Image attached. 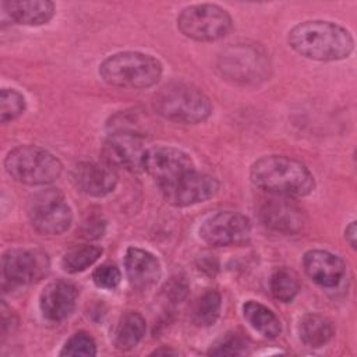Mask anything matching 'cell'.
<instances>
[{"mask_svg":"<svg viewBox=\"0 0 357 357\" xmlns=\"http://www.w3.org/2000/svg\"><path fill=\"white\" fill-rule=\"evenodd\" d=\"M159 188L167 204L183 208L212 198L219 190V181L216 177L194 169Z\"/></svg>","mask_w":357,"mask_h":357,"instance_id":"9","label":"cell"},{"mask_svg":"<svg viewBox=\"0 0 357 357\" xmlns=\"http://www.w3.org/2000/svg\"><path fill=\"white\" fill-rule=\"evenodd\" d=\"M92 280L98 287L114 289L119 286L121 280V272L114 264L106 262L93 271Z\"/></svg>","mask_w":357,"mask_h":357,"instance_id":"29","label":"cell"},{"mask_svg":"<svg viewBox=\"0 0 357 357\" xmlns=\"http://www.w3.org/2000/svg\"><path fill=\"white\" fill-rule=\"evenodd\" d=\"M144 152V138L138 131L132 130H114L103 145L105 162L112 167H121L130 172L142 169Z\"/></svg>","mask_w":357,"mask_h":357,"instance_id":"13","label":"cell"},{"mask_svg":"<svg viewBox=\"0 0 357 357\" xmlns=\"http://www.w3.org/2000/svg\"><path fill=\"white\" fill-rule=\"evenodd\" d=\"M105 229H106V223L102 219V216L100 215H91L84 220L81 231H82V236L85 238L95 240V238H99V237L103 236Z\"/></svg>","mask_w":357,"mask_h":357,"instance_id":"30","label":"cell"},{"mask_svg":"<svg viewBox=\"0 0 357 357\" xmlns=\"http://www.w3.org/2000/svg\"><path fill=\"white\" fill-rule=\"evenodd\" d=\"M162 73V63L141 52H119L106 57L99 66V75L106 84L128 89L153 86L159 82Z\"/></svg>","mask_w":357,"mask_h":357,"instance_id":"3","label":"cell"},{"mask_svg":"<svg viewBox=\"0 0 357 357\" xmlns=\"http://www.w3.org/2000/svg\"><path fill=\"white\" fill-rule=\"evenodd\" d=\"M289 45L305 59L337 61L351 54L354 39L349 29L336 22L310 20L290 29Z\"/></svg>","mask_w":357,"mask_h":357,"instance_id":"1","label":"cell"},{"mask_svg":"<svg viewBox=\"0 0 357 357\" xmlns=\"http://www.w3.org/2000/svg\"><path fill=\"white\" fill-rule=\"evenodd\" d=\"M141 166L158 185L173 181L195 169L190 155L173 146H152L145 149Z\"/></svg>","mask_w":357,"mask_h":357,"instance_id":"11","label":"cell"},{"mask_svg":"<svg viewBox=\"0 0 357 357\" xmlns=\"http://www.w3.org/2000/svg\"><path fill=\"white\" fill-rule=\"evenodd\" d=\"M250 180L257 188L284 198H303L315 188L310 169L283 155H266L255 160L250 169Z\"/></svg>","mask_w":357,"mask_h":357,"instance_id":"2","label":"cell"},{"mask_svg":"<svg viewBox=\"0 0 357 357\" xmlns=\"http://www.w3.org/2000/svg\"><path fill=\"white\" fill-rule=\"evenodd\" d=\"M71 178L81 192L98 198L113 192L119 181L114 169L106 162H81L74 166Z\"/></svg>","mask_w":357,"mask_h":357,"instance_id":"14","label":"cell"},{"mask_svg":"<svg viewBox=\"0 0 357 357\" xmlns=\"http://www.w3.org/2000/svg\"><path fill=\"white\" fill-rule=\"evenodd\" d=\"M346 241L350 244L351 248H356V222H351L344 230Z\"/></svg>","mask_w":357,"mask_h":357,"instance_id":"32","label":"cell"},{"mask_svg":"<svg viewBox=\"0 0 357 357\" xmlns=\"http://www.w3.org/2000/svg\"><path fill=\"white\" fill-rule=\"evenodd\" d=\"M303 266L314 283L328 289L336 287L346 272L342 258L325 250L307 251L303 257Z\"/></svg>","mask_w":357,"mask_h":357,"instance_id":"16","label":"cell"},{"mask_svg":"<svg viewBox=\"0 0 357 357\" xmlns=\"http://www.w3.org/2000/svg\"><path fill=\"white\" fill-rule=\"evenodd\" d=\"M1 6L14 24L31 26L47 24L56 10L54 4L49 0H7Z\"/></svg>","mask_w":357,"mask_h":357,"instance_id":"19","label":"cell"},{"mask_svg":"<svg viewBox=\"0 0 357 357\" xmlns=\"http://www.w3.org/2000/svg\"><path fill=\"white\" fill-rule=\"evenodd\" d=\"M231 17L216 4H194L183 8L177 17L180 32L198 42L219 40L231 29Z\"/></svg>","mask_w":357,"mask_h":357,"instance_id":"7","label":"cell"},{"mask_svg":"<svg viewBox=\"0 0 357 357\" xmlns=\"http://www.w3.org/2000/svg\"><path fill=\"white\" fill-rule=\"evenodd\" d=\"M153 109L163 119L197 124L212 113L209 98L197 86L185 82H172L162 86L153 95Z\"/></svg>","mask_w":357,"mask_h":357,"instance_id":"4","label":"cell"},{"mask_svg":"<svg viewBox=\"0 0 357 357\" xmlns=\"http://www.w3.org/2000/svg\"><path fill=\"white\" fill-rule=\"evenodd\" d=\"M78 291L71 283L57 280L49 283L39 297L42 315L53 322H60L71 315L75 308Z\"/></svg>","mask_w":357,"mask_h":357,"instance_id":"18","label":"cell"},{"mask_svg":"<svg viewBox=\"0 0 357 357\" xmlns=\"http://www.w3.org/2000/svg\"><path fill=\"white\" fill-rule=\"evenodd\" d=\"M243 314L247 322L264 337L275 339L280 335L282 325L279 318L272 310H269L264 304L254 300H248L243 305Z\"/></svg>","mask_w":357,"mask_h":357,"instance_id":"21","label":"cell"},{"mask_svg":"<svg viewBox=\"0 0 357 357\" xmlns=\"http://www.w3.org/2000/svg\"><path fill=\"white\" fill-rule=\"evenodd\" d=\"M25 110V98L15 89L3 88L0 92L1 123H8L21 116Z\"/></svg>","mask_w":357,"mask_h":357,"instance_id":"27","label":"cell"},{"mask_svg":"<svg viewBox=\"0 0 357 357\" xmlns=\"http://www.w3.org/2000/svg\"><path fill=\"white\" fill-rule=\"evenodd\" d=\"M124 268L130 284L137 290H146L160 279V262L149 251L130 247L124 255Z\"/></svg>","mask_w":357,"mask_h":357,"instance_id":"17","label":"cell"},{"mask_svg":"<svg viewBox=\"0 0 357 357\" xmlns=\"http://www.w3.org/2000/svg\"><path fill=\"white\" fill-rule=\"evenodd\" d=\"M102 255V248L91 244L74 245L61 258V266L68 273H78L93 265Z\"/></svg>","mask_w":357,"mask_h":357,"instance_id":"23","label":"cell"},{"mask_svg":"<svg viewBox=\"0 0 357 357\" xmlns=\"http://www.w3.org/2000/svg\"><path fill=\"white\" fill-rule=\"evenodd\" d=\"M28 218L38 233L57 236L68 230L73 212L57 188H47L33 195L28 206Z\"/></svg>","mask_w":357,"mask_h":357,"instance_id":"8","label":"cell"},{"mask_svg":"<svg viewBox=\"0 0 357 357\" xmlns=\"http://www.w3.org/2000/svg\"><path fill=\"white\" fill-rule=\"evenodd\" d=\"M222 77L243 85H255L269 78L271 59L258 43H236L227 46L218 57Z\"/></svg>","mask_w":357,"mask_h":357,"instance_id":"5","label":"cell"},{"mask_svg":"<svg viewBox=\"0 0 357 357\" xmlns=\"http://www.w3.org/2000/svg\"><path fill=\"white\" fill-rule=\"evenodd\" d=\"M272 296L282 301L290 303L300 290V283L297 275L289 268H280L273 272L269 282Z\"/></svg>","mask_w":357,"mask_h":357,"instance_id":"25","label":"cell"},{"mask_svg":"<svg viewBox=\"0 0 357 357\" xmlns=\"http://www.w3.org/2000/svg\"><path fill=\"white\" fill-rule=\"evenodd\" d=\"M49 266L47 254L36 248H11L1 258L3 276L14 284L40 280L49 272Z\"/></svg>","mask_w":357,"mask_h":357,"instance_id":"12","label":"cell"},{"mask_svg":"<svg viewBox=\"0 0 357 357\" xmlns=\"http://www.w3.org/2000/svg\"><path fill=\"white\" fill-rule=\"evenodd\" d=\"M298 333L305 346L321 347L332 339L335 328L326 317L321 314H307L300 321Z\"/></svg>","mask_w":357,"mask_h":357,"instance_id":"22","label":"cell"},{"mask_svg":"<svg viewBox=\"0 0 357 357\" xmlns=\"http://www.w3.org/2000/svg\"><path fill=\"white\" fill-rule=\"evenodd\" d=\"M222 297L216 290H206L195 303L192 319L198 326H211L220 314Z\"/></svg>","mask_w":357,"mask_h":357,"instance_id":"24","label":"cell"},{"mask_svg":"<svg viewBox=\"0 0 357 357\" xmlns=\"http://www.w3.org/2000/svg\"><path fill=\"white\" fill-rule=\"evenodd\" d=\"M248 349V339L240 332H229L211 346L208 354L212 356H240Z\"/></svg>","mask_w":357,"mask_h":357,"instance_id":"26","label":"cell"},{"mask_svg":"<svg viewBox=\"0 0 357 357\" xmlns=\"http://www.w3.org/2000/svg\"><path fill=\"white\" fill-rule=\"evenodd\" d=\"M4 167L15 181L28 185L50 184L63 172L59 158L36 145H20L11 149L4 159Z\"/></svg>","mask_w":357,"mask_h":357,"instance_id":"6","label":"cell"},{"mask_svg":"<svg viewBox=\"0 0 357 357\" xmlns=\"http://www.w3.org/2000/svg\"><path fill=\"white\" fill-rule=\"evenodd\" d=\"M187 283L181 278H173L169 283H166V297L173 303H180L187 296Z\"/></svg>","mask_w":357,"mask_h":357,"instance_id":"31","label":"cell"},{"mask_svg":"<svg viewBox=\"0 0 357 357\" xmlns=\"http://www.w3.org/2000/svg\"><path fill=\"white\" fill-rule=\"evenodd\" d=\"M261 219L268 229L283 234H298L307 223L304 211L289 199L268 201L261 209Z\"/></svg>","mask_w":357,"mask_h":357,"instance_id":"15","label":"cell"},{"mask_svg":"<svg viewBox=\"0 0 357 357\" xmlns=\"http://www.w3.org/2000/svg\"><path fill=\"white\" fill-rule=\"evenodd\" d=\"M146 331V324L144 317L137 311L124 312L114 329V346L119 350L134 349L144 337Z\"/></svg>","mask_w":357,"mask_h":357,"instance_id":"20","label":"cell"},{"mask_svg":"<svg viewBox=\"0 0 357 357\" xmlns=\"http://www.w3.org/2000/svg\"><path fill=\"white\" fill-rule=\"evenodd\" d=\"M96 343L86 332L74 333L63 346L60 356H95Z\"/></svg>","mask_w":357,"mask_h":357,"instance_id":"28","label":"cell"},{"mask_svg":"<svg viewBox=\"0 0 357 357\" xmlns=\"http://www.w3.org/2000/svg\"><path fill=\"white\" fill-rule=\"evenodd\" d=\"M251 234L250 219L238 212L220 211L204 220L199 237L212 247L238 245L245 243Z\"/></svg>","mask_w":357,"mask_h":357,"instance_id":"10","label":"cell"}]
</instances>
